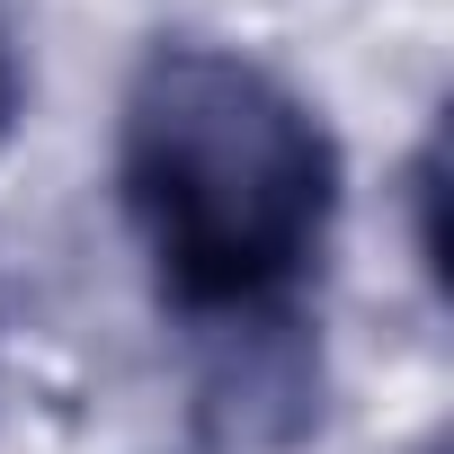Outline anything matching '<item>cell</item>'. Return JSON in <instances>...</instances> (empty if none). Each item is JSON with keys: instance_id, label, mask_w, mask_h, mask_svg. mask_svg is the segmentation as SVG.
<instances>
[{"instance_id": "obj_1", "label": "cell", "mask_w": 454, "mask_h": 454, "mask_svg": "<svg viewBox=\"0 0 454 454\" xmlns=\"http://www.w3.org/2000/svg\"><path fill=\"white\" fill-rule=\"evenodd\" d=\"M116 187L187 330H294L339 223V143L286 72L205 36L152 45L125 81Z\"/></svg>"}, {"instance_id": "obj_2", "label": "cell", "mask_w": 454, "mask_h": 454, "mask_svg": "<svg viewBox=\"0 0 454 454\" xmlns=\"http://www.w3.org/2000/svg\"><path fill=\"white\" fill-rule=\"evenodd\" d=\"M19 107H27V72H19V45H10V19H0V143H10Z\"/></svg>"}]
</instances>
